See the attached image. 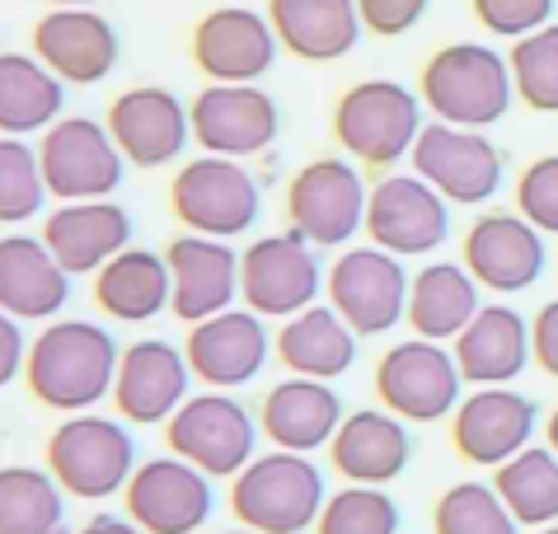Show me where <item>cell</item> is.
<instances>
[{"mask_svg": "<svg viewBox=\"0 0 558 534\" xmlns=\"http://www.w3.org/2000/svg\"><path fill=\"white\" fill-rule=\"evenodd\" d=\"M122 348L95 319H52L28 342L24 385L52 413H89L95 403L113 399Z\"/></svg>", "mask_w": 558, "mask_h": 534, "instance_id": "obj_1", "label": "cell"}, {"mask_svg": "<svg viewBox=\"0 0 558 534\" xmlns=\"http://www.w3.org/2000/svg\"><path fill=\"white\" fill-rule=\"evenodd\" d=\"M417 99H423L432 122L488 132L507 118L517 89H511V66L498 47L478 43V38H460V43L437 47V52L423 61Z\"/></svg>", "mask_w": 558, "mask_h": 534, "instance_id": "obj_2", "label": "cell"}, {"mask_svg": "<svg viewBox=\"0 0 558 534\" xmlns=\"http://www.w3.org/2000/svg\"><path fill=\"white\" fill-rule=\"evenodd\" d=\"M324 501L329 488H324L319 464L296 450L254 454L230 488V511L254 534H310L319 525Z\"/></svg>", "mask_w": 558, "mask_h": 534, "instance_id": "obj_3", "label": "cell"}, {"mask_svg": "<svg viewBox=\"0 0 558 534\" xmlns=\"http://www.w3.org/2000/svg\"><path fill=\"white\" fill-rule=\"evenodd\" d=\"M417 132H423V99L409 85L371 75V81H356L338 94L333 141L356 165L390 169L409 160Z\"/></svg>", "mask_w": 558, "mask_h": 534, "instance_id": "obj_4", "label": "cell"}, {"mask_svg": "<svg viewBox=\"0 0 558 534\" xmlns=\"http://www.w3.org/2000/svg\"><path fill=\"white\" fill-rule=\"evenodd\" d=\"M48 474L66 497L108 501L136 474V441L118 417L75 413L48 436Z\"/></svg>", "mask_w": 558, "mask_h": 534, "instance_id": "obj_5", "label": "cell"}, {"mask_svg": "<svg viewBox=\"0 0 558 534\" xmlns=\"http://www.w3.org/2000/svg\"><path fill=\"white\" fill-rule=\"evenodd\" d=\"M169 211L189 234L207 240H240L250 234L263 211V187L244 169V160H221V155H197L179 165L169 183Z\"/></svg>", "mask_w": 558, "mask_h": 534, "instance_id": "obj_6", "label": "cell"}, {"mask_svg": "<svg viewBox=\"0 0 558 534\" xmlns=\"http://www.w3.org/2000/svg\"><path fill=\"white\" fill-rule=\"evenodd\" d=\"M169 454L203 469L207 478H235L258 454V422L235 395L203 389L165 422Z\"/></svg>", "mask_w": 558, "mask_h": 534, "instance_id": "obj_7", "label": "cell"}, {"mask_svg": "<svg viewBox=\"0 0 558 534\" xmlns=\"http://www.w3.org/2000/svg\"><path fill=\"white\" fill-rule=\"evenodd\" d=\"M366 197L371 187L348 155H319L287 183V221L315 248H348L366 230Z\"/></svg>", "mask_w": 558, "mask_h": 534, "instance_id": "obj_8", "label": "cell"}, {"mask_svg": "<svg viewBox=\"0 0 558 534\" xmlns=\"http://www.w3.org/2000/svg\"><path fill=\"white\" fill-rule=\"evenodd\" d=\"M409 281L413 277L404 272V258L385 254L376 244H348L324 272V295L356 338H380L404 324Z\"/></svg>", "mask_w": 558, "mask_h": 534, "instance_id": "obj_9", "label": "cell"}, {"mask_svg": "<svg viewBox=\"0 0 558 534\" xmlns=\"http://www.w3.org/2000/svg\"><path fill=\"white\" fill-rule=\"evenodd\" d=\"M38 165L48 197L57 202H104L118 193L122 183V150L113 146V136L99 118L66 113L57 118L48 132L38 136Z\"/></svg>", "mask_w": 558, "mask_h": 534, "instance_id": "obj_10", "label": "cell"}, {"mask_svg": "<svg viewBox=\"0 0 558 534\" xmlns=\"http://www.w3.org/2000/svg\"><path fill=\"white\" fill-rule=\"evenodd\" d=\"M460 366L456 352L446 342L427 338H404L380 356L376 366V395L380 408L395 417H404L409 427H427L441 422L460 408Z\"/></svg>", "mask_w": 558, "mask_h": 534, "instance_id": "obj_11", "label": "cell"}, {"mask_svg": "<svg viewBox=\"0 0 558 534\" xmlns=\"http://www.w3.org/2000/svg\"><path fill=\"white\" fill-rule=\"evenodd\" d=\"M324 267L315 244L296 230L263 234L240 254V301L258 319H291L310 305H319Z\"/></svg>", "mask_w": 558, "mask_h": 534, "instance_id": "obj_12", "label": "cell"}, {"mask_svg": "<svg viewBox=\"0 0 558 534\" xmlns=\"http://www.w3.org/2000/svg\"><path fill=\"white\" fill-rule=\"evenodd\" d=\"M409 160L413 174L437 187L451 207H484L502 187V150L488 141V132L423 122Z\"/></svg>", "mask_w": 558, "mask_h": 534, "instance_id": "obj_13", "label": "cell"}, {"mask_svg": "<svg viewBox=\"0 0 558 534\" xmlns=\"http://www.w3.org/2000/svg\"><path fill=\"white\" fill-rule=\"evenodd\" d=\"M460 263L478 281V291L521 295L545 277L549 248H545V234L525 221L521 211H484L464 230Z\"/></svg>", "mask_w": 558, "mask_h": 534, "instance_id": "obj_14", "label": "cell"}, {"mask_svg": "<svg viewBox=\"0 0 558 534\" xmlns=\"http://www.w3.org/2000/svg\"><path fill=\"white\" fill-rule=\"evenodd\" d=\"M366 234L395 258H427L451 240V202L417 174H390L366 197Z\"/></svg>", "mask_w": 558, "mask_h": 534, "instance_id": "obj_15", "label": "cell"}, {"mask_svg": "<svg viewBox=\"0 0 558 534\" xmlns=\"http://www.w3.org/2000/svg\"><path fill=\"white\" fill-rule=\"evenodd\" d=\"M193 141L203 155L221 160H254L282 132L277 99L263 85H207L189 99Z\"/></svg>", "mask_w": 558, "mask_h": 534, "instance_id": "obj_16", "label": "cell"}, {"mask_svg": "<svg viewBox=\"0 0 558 534\" xmlns=\"http://www.w3.org/2000/svg\"><path fill=\"white\" fill-rule=\"evenodd\" d=\"M193 66L207 75V85H258L272 71L277 43L263 10L250 5H216L193 24Z\"/></svg>", "mask_w": 558, "mask_h": 534, "instance_id": "obj_17", "label": "cell"}, {"mask_svg": "<svg viewBox=\"0 0 558 534\" xmlns=\"http://www.w3.org/2000/svg\"><path fill=\"white\" fill-rule=\"evenodd\" d=\"M113 146L132 169H165L193 146L189 104L165 85H132L108 104L104 118Z\"/></svg>", "mask_w": 558, "mask_h": 534, "instance_id": "obj_18", "label": "cell"}, {"mask_svg": "<svg viewBox=\"0 0 558 534\" xmlns=\"http://www.w3.org/2000/svg\"><path fill=\"white\" fill-rule=\"evenodd\" d=\"M122 501L146 534H197L216 511L211 478L179 454H155V460L136 464Z\"/></svg>", "mask_w": 558, "mask_h": 534, "instance_id": "obj_19", "label": "cell"}, {"mask_svg": "<svg viewBox=\"0 0 558 534\" xmlns=\"http://www.w3.org/2000/svg\"><path fill=\"white\" fill-rule=\"evenodd\" d=\"M535 427H539V403L511 385L470 389L451 413V441L460 460L484 469H498L517 460L525 446H535Z\"/></svg>", "mask_w": 558, "mask_h": 534, "instance_id": "obj_20", "label": "cell"}, {"mask_svg": "<svg viewBox=\"0 0 558 534\" xmlns=\"http://www.w3.org/2000/svg\"><path fill=\"white\" fill-rule=\"evenodd\" d=\"M183 356H189V371L197 385L226 389V395L244 389L250 380H258L272 356L268 319H258L254 310H240V305L226 314H211V319L189 328Z\"/></svg>", "mask_w": 558, "mask_h": 534, "instance_id": "obj_21", "label": "cell"}, {"mask_svg": "<svg viewBox=\"0 0 558 534\" xmlns=\"http://www.w3.org/2000/svg\"><path fill=\"white\" fill-rule=\"evenodd\" d=\"M189 399H193V371L183 348L165 338H136L132 348H122L118 380H113V403L122 422H132V427H165Z\"/></svg>", "mask_w": 558, "mask_h": 534, "instance_id": "obj_22", "label": "cell"}, {"mask_svg": "<svg viewBox=\"0 0 558 534\" xmlns=\"http://www.w3.org/2000/svg\"><path fill=\"white\" fill-rule=\"evenodd\" d=\"M165 263H169V287H174V301H169V314H174V319H183L193 328V324L211 319V314L235 310V301H240L235 244L183 230L179 240H169Z\"/></svg>", "mask_w": 558, "mask_h": 534, "instance_id": "obj_23", "label": "cell"}, {"mask_svg": "<svg viewBox=\"0 0 558 534\" xmlns=\"http://www.w3.org/2000/svg\"><path fill=\"white\" fill-rule=\"evenodd\" d=\"M34 57L61 85H99L118 71L122 38L99 10H48L34 24Z\"/></svg>", "mask_w": 558, "mask_h": 534, "instance_id": "obj_24", "label": "cell"}, {"mask_svg": "<svg viewBox=\"0 0 558 534\" xmlns=\"http://www.w3.org/2000/svg\"><path fill=\"white\" fill-rule=\"evenodd\" d=\"M38 234L71 277H95L104 263H113L122 248H132V216L113 197L57 202Z\"/></svg>", "mask_w": 558, "mask_h": 534, "instance_id": "obj_25", "label": "cell"}, {"mask_svg": "<svg viewBox=\"0 0 558 534\" xmlns=\"http://www.w3.org/2000/svg\"><path fill=\"white\" fill-rule=\"evenodd\" d=\"M71 301V272L52 258L43 234H0V310L20 324H52Z\"/></svg>", "mask_w": 558, "mask_h": 534, "instance_id": "obj_26", "label": "cell"}, {"mask_svg": "<svg viewBox=\"0 0 558 534\" xmlns=\"http://www.w3.org/2000/svg\"><path fill=\"white\" fill-rule=\"evenodd\" d=\"M343 399L329 380H305V375H287L277 380L258 408V432L272 441V450H296L315 454L324 450L343 427Z\"/></svg>", "mask_w": 558, "mask_h": 534, "instance_id": "obj_27", "label": "cell"}, {"mask_svg": "<svg viewBox=\"0 0 558 534\" xmlns=\"http://www.w3.org/2000/svg\"><path fill=\"white\" fill-rule=\"evenodd\" d=\"M413 460V432L404 417L385 413V408H356L343 417V427L329 441V464L348 483L385 488L409 469Z\"/></svg>", "mask_w": 558, "mask_h": 534, "instance_id": "obj_28", "label": "cell"}, {"mask_svg": "<svg viewBox=\"0 0 558 534\" xmlns=\"http://www.w3.org/2000/svg\"><path fill=\"white\" fill-rule=\"evenodd\" d=\"M460 380L474 389L511 385L531 366V319L511 305H484L470 319V328L451 342Z\"/></svg>", "mask_w": 558, "mask_h": 534, "instance_id": "obj_29", "label": "cell"}, {"mask_svg": "<svg viewBox=\"0 0 558 534\" xmlns=\"http://www.w3.org/2000/svg\"><path fill=\"white\" fill-rule=\"evenodd\" d=\"M263 14H268L282 52L296 61H315V66L352 57L366 34L356 0H268Z\"/></svg>", "mask_w": 558, "mask_h": 534, "instance_id": "obj_30", "label": "cell"}, {"mask_svg": "<svg viewBox=\"0 0 558 534\" xmlns=\"http://www.w3.org/2000/svg\"><path fill=\"white\" fill-rule=\"evenodd\" d=\"M356 342L362 338L352 333L348 319L333 305H310L301 314H291V319H282V328H277V338H272V352L291 375L333 385L338 375L352 371Z\"/></svg>", "mask_w": 558, "mask_h": 534, "instance_id": "obj_31", "label": "cell"}, {"mask_svg": "<svg viewBox=\"0 0 558 534\" xmlns=\"http://www.w3.org/2000/svg\"><path fill=\"white\" fill-rule=\"evenodd\" d=\"M478 281L464 272V263H423V272H413L409 281V328L413 338H427V342H456L470 319L484 301H478Z\"/></svg>", "mask_w": 558, "mask_h": 534, "instance_id": "obj_32", "label": "cell"}, {"mask_svg": "<svg viewBox=\"0 0 558 534\" xmlns=\"http://www.w3.org/2000/svg\"><path fill=\"white\" fill-rule=\"evenodd\" d=\"M174 301L169 263L150 248H122L113 263L95 272V305L118 324H150Z\"/></svg>", "mask_w": 558, "mask_h": 534, "instance_id": "obj_33", "label": "cell"}, {"mask_svg": "<svg viewBox=\"0 0 558 534\" xmlns=\"http://www.w3.org/2000/svg\"><path fill=\"white\" fill-rule=\"evenodd\" d=\"M66 108V85L34 52H0V136H43Z\"/></svg>", "mask_w": 558, "mask_h": 534, "instance_id": "obj_34", "label": "cell"}, {"mask_svg": "<svg viewBox=\"0 0 558 534\" xmlns=\"http://www.w3.org/2000/svg\"><path fill=\"white\" fill-rule=\"evenodd\" d=\"M0 534H66V493L48 469H0Z\"/></svg>", "mask_w": 558, "mask_h": 534, "instance_id": "obj_35", "label": "cell"}, {"mask_svg": "<svg viewBox=\"0 0 558 534\" xmlns=\"http://www.w3.org/2000/svg\"><path fill=\"white\" fill-rule=\"evenodd\" d=\"M493 488L517 515V525H558V454L549 446H525L517 460L493 469Z\"/></svg>", "mask_w": 558, "mask_h": 534, "instance_id": "obj_36", "label": "cell"}, {"mask_svg": "<svg viewBox=\"0 0 558 534\" xmlns=\"http://www.w3.org/2000/svg\"><path fill=\"white\" fill-rule=\"evenodd\" d=\"M432 530L437 534H521L517 515L507 511L493 483L464 478L441 493L437 511H432Z\"/></svg>", "mask_w": 558, "mask_h": 534, "instance_id": "obj_37", "label": "cell"}, {"mask_svg": "<svg viewBox=\"0 0 558 534\" xmlns=\"http://www.w3.org/2000/svg\"><path fill=\"white\" fill-rule=\"evenodd\" d=\"M48 207V183H43L38 146L24 136H0V226L20 230L24 221H38Z\"/></svg>", "mask_w": 558, "mask_h": 534, "instance_id": "obj_38", "label": "cell"}, {"mask_svg": "<svg viewBox=\"0 0 558 534\" xmlns=\"http://www.w3.org/2000/svg\"><path fill=\"white\" fill-rule=\"evenodd\" d=\"M511 89L531 113H558V24L525 34L507 52Z\"/></svg>", "mask_w": 558, "mask_h": 534, "instance_id": "obj_39", "label": "cell"}, {"mask_svg": "<svg viewBox=\"0 0 558 534\" xmlns=\"http://www.w3.org/2000/svg\"><path fill=\"white\" fill-rule=\"evenodd\" d=\"M399 501L385 488H366V483H348L333 493L319 511L315 534H399Z\"/></svg>", "mask_w": 558, "mask_h": 534, "instance_id": "obj_40", "label": "cell"}, {"mask_svg": "<svg viewBox=\"0 0 558 534\" xmlns=\"http://www.w3.org/2000/svg\"><path fill=\"white\" fill-rule=\"evenodd\" d=\"M517 211L539 234H558V155H539L517 179Z\"/></svg>", "mask_w": 558, "mask_h": 534, "instance_id": "obj_41", "label": "cell"}, {"mask_svg": "<svg viewBox=\"0 0 558 534\" xmlns=\"http://www.w3.org/2000/svg\"><path fill=\"white\" fill-rule=\"evenodd\" d=\"M470 10L484 34H498L507 43L554 24V0H470Z\"/></svg>", "mask_w": 558, "mask_h": 534, "instance_id": "obj_42", "label": "cell"}, {"mask_svg": "<svg viewBox=\"0 0 558 534\" xmlns=\"http://www.w3.org/2000/svg\"><path fill=\"white\" fill-rule=\"evenodd\" d=\"M432 0H356V14H362V28L376 38H404L423 24Z\"/></svg>", "mask_w": 558, "mask_h": 534, "instance_id": "obj_43", "label": "cell"}, {"mask_svg": "<svg viewBox=\"0 0 558 534\" xmlns=\"http://www.w3.org/2000/svg\"><path fill=\"white\" fill-rule=\"evenodd\" d=\"M531 356H535V366L545 371L549 380H558V295L539 305V314H535V324H531Z\"/></svg>", "mask_w": 558, "mask_h": 534, "instance_id": "obj_44", "label": "cell"}, {"mask_svg": "<svg viewBox=\"0 0 558 534\" xmlns=\"http://www.w3.org/2000/svg\"><path fill=\"white\" fill-rule=\"evenodd\" d=\"M24 361H28V338H24V324L10 319L0 310V389L14 385L24 375Z\"/></svg>", "mask_w": 558, "mask_h": 534, "instance_id": "obj_45", "label": "cell"}, {"mask_svg": "<svg viewBox=\"0 0 558 534\" xmlns=\"http://www.w3.org/2000/svg\"><path fill=\"white\" fill-rule=\"evenodd\" d=\"M75 534H146L142 525H136L132 521V515H89V521L81 525V530H75Z\"/></svg>", "mask_w": 558, "mask_h": 534, "instance_id": "obj_46", "label": "cell"}, {"mask_svg": "<svg viewBox=\"0 0 558 534\" xmlns=\"http://www.w3.org/2000/svg\"><path fill=\"white\" fill-rule=\"evenodd\" d=\"M48 10H95L99 0H43Z\"/></svg>", "mask_w": 558, "mask_h": 534, "instance_id": "obj_47", "label": "cell"}, {"mask_svg": "<svg viewBox=\"0 0 558 534\" xmlns=\"http://www.w3.org/2000/svg\"><path fill=\"white\" fill-rule=\"evenodd\" d=\"M545 446L558 454V408H554V413H549V422H545Z\"/></svg>", "mask_w": 558, "mask_h": 534, "instance_id": "obj_48", "label": "cell"}, {"mask_svg": "<svg viewBox=\"0 0 558 534\" xmlns=\"http://www.w3.org/2000/svg\"><path fill=\"white\" fill-rule=\"evenodd\" d=\"M221 534H254V530H244V525H240V530H221Z\"/></svg>", "mask_w": 558, "mask_h": 534, "instance_id": "obj_49", "label": "cell"}, {"mask_svg": "<svg viewBox=\"0 0 558 534\" xmlns=\"http://www.w3.org/2000/svg\"><path fill=\"white\" fill-rule=\"evenodd\" d=\"M535 534H558V525H545V530H535Z\"/></svg>", "mask_w": 558, "mask_h": 534, "instance_id": "obj_50", "label": "cell"}]
</instances>
